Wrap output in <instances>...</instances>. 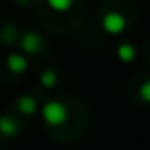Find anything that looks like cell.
<instances>
[{
  "label": "cell",
  "instance_id": "cell-1",
  "mask_svg": "<svg viewBox=\"0 0 150 150\" xmlns=\"http://www.w3.org/2000/svg\"><path fill=\"white\" fill-rule=\"evenodd\" d=\"M42 113H44V118H46L51 125H58V124H62V122L67 118V111H65L64 104L55 103V101H53V103H48V104L44 106Z\"/></svg>",
  "mask_w": 150,
  "mask_h": 150
},
{
  "label": "cell",
  "instance_id": "cell-2",
  "mask_svg": "<svg viewBox=\"0 0 150 150\" xmlns=\"http://www.w3.org/2000/svg\"><path fill=\"white\" fill-rule=\"evenodd\" d=\"M103 28L108 34H120L125 28V18L120 13H108L103 18Z\"/></svg>",
  "mask_w": 150,
  "mask_h": 150
},
{
  "label": "cell",
  "instance_id": "cell-3",
  "mask_svg": "<svg viewBox=\"0 0 150 150\" xmlns=\"http://www.w3.org/2000/svg\"><path fill=\"white\" fill-rule=\"evenodd\" d=\"M41 44H42V41H41L39 34H35V32H28V34H25V37H23V41H21L23 50L28 51V53H35V51L41 48Z\"/></svg>",
  "mask_w": 150,
  "mask_h": 150
},
{
  "label": "cell",
  "instance_id": "cell-4",
  "mask_svg": "<svg viewBox=\"0 0 150 150\" xmlns=\"http://www.w3.org/2000/svg\"><path fill=\"white\" fill-rule=\"evenodd\" d=\"M7 65H9V69L13 72H23L27 69V60L23 57H20V55H11L7 58Z\"/></svg>",
  "mask_w": 150,
  "mask_h": 150
},
{
  "label": "cell",
  "instance_id": "cell-5",
  "mask_svg": "<svg viewBox=\"0 0 150 150\" xmlns=\"http://www.w3.org/2000/svg\"><path fill=\"white\" fill-rule=\"evenodd\" d=\"M117 55H118V58L122 60V62H131L132 58H134V55H136V50H134V46L132 44H120L118 46V50H117Z\"/></svg>",
  "mask_w": 150,
  "mask_h": 150
},
{
  "label": "cell",
  "instance_id": "cell-6",
  "mask_svg": "<svg viewBox=\"0 0 150 150\" xmlns=\"http://www.w3.org/2000/svg\"><path fill=\"white\" fill-rule=\"evenodd\" d=\"M48 6L55 11H67L72 6V0H48Z\"/></svg>",
  "mask_w": 150,
  "mask_h": 150
},
{
  "label": "cell",
  "instance_id": "cell-7",
  "mask_svg": "<svg viewBox=\"0 0 150 150\" xmlns=\"http://www.w3.org/2000/svg\"><path fill=\"white\" fill-rule=\"evenodd\" d=\"M20 106H21V110H23L25 113H32V111L35 110V103H34V99H28V97H23V99L20 101Z\"/></svg>",
  "mask_w": 150,
  "mask_h": 150
},
{
  "label": "cell",
  "instance_id": "cell-8",
  "mask_svg": "<svg viewBox=\"0 0 150 150\" xmlns=\"http://www.w3.org/2000/svg\"><path fill=\"white\" fill-rule=\"evenodd\" d=\"M41 81L46 85V87H51L53 83H55V72H51V71H48V72H44L42 76H41Z\"/></svg>",
  "mask_w": 150,
  "mask_h": 150
},
{
  "label": "cell",
  "instance_id": "cell-9",
  "mask_svg": "<svg viewBox=\"0 0 150 150\" xmlns=\"http://www.w3.org/2000/svg\"><path fill=\"white\" fill-rule=\"evenodd\" d=\"M141 97L150 103V81H146V83L141 87Z\"/></svg>",
  "mask_w": 150,
  "mask_h": 150
}]
</instances>
